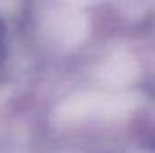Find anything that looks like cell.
<instances>
[{
    "mask_svg": "<svg viewBox=\"0 0 155 153\" xmlns=\"http://www.w3.org/2000/svg\"><path fill=\"white\" fill-rule=\"evenodd\" d=\"M5 58V25L0 20V63Z\"/></svg>",
    "mask_w": 155,
    "mask_h": 153,
    "instance_id": "obj_1",
    "label": "cell"
}]
</instances>
